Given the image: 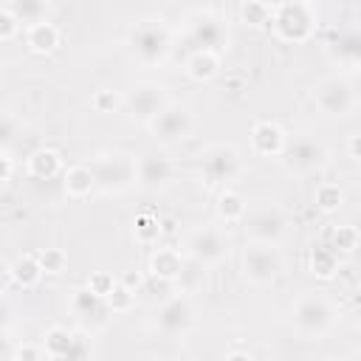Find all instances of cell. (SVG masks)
<instances>
[{"instance_id":"1","label":"cell","mask_w":361,"mask_h":361,"mask_svg":"<svg viewBox=\"0 0 361 361\" xmlns=\"http://www.w3.org/2000/svg\"><path fill=\"white\" fill-rule=\"evenodd\" d=\"M127 51L135 62L152 68L166 62L169 51H172V31L161 17H147L138 20L130 31H127Z\"/></svg>"},{"instance_id":"2","label":"cell","mask_w":361,"mask_h":361,"mask_svg":"<svg viewBox=\"0 0 361 361\" xmlns=\"http://www.w3.org/2000/svg\"><path fill=\"white\" fill-rule=\"evenodd\" d=\"M96 192L102 195H121L138 186V158L124 149H104L90 161Z\"/></svg>"},{"instance_id":"3","label":"cell","mask_w":361,"mask_h":361,"mask_svg":"<svg viewBox=\"0 0 361 361\" xmlns=\"http://www.w3.org/2000/svg\"><path fill=\"white\" fill-rule=\"evenodd\" d=\"M290 322H293V330L302 338L322 341L338 324V310H336V305L324 293H305V296H299L293 302Z\"/></svg>"},{"instance_id":"4","label":"cell","mask_w":361,"mask_h":361,"mask_svg":"<svg viewBox=\"0 0 361 361\" xmlns=\"http://www.w3.org/2000/svg\"><path fill=\"white\" fill-rule=\"evenodd\" d=\"M316 23L319 17L310 0H276L274 3L271 28L282 42H290V45L307 42L316 31Z\"/></svg>"},{"instance_id":"5","label":"cell","mask_w":361,"mask_h":361,"mask_svg":"<svg viewBox=\"0 0 361 361\" xmlns=\"http://www.w3.org/2000/svg\"><path fill=\"white\" fill-rule=\"evenodd\" d=\"M285 172L296 175V178H305V175H316L327 166L330 161V149L327 144L313 135V133H299V135H288V144H285V152L279 155Z\"/></svg>"},{"instance_id":"6","label":"cell","mask_w":361,"mask_h":361,"mask_svg":"<svg viewBox=\"0 0 361 361\" xmlns=\"http://www.w3.org/2000/svg\"><path fill=\"white\" fill-rule=\"evenodd\" d=\"M240 265H243V276H245L254 288H268V285H274V282L279 279V274H282V268H285V259H282L279 245L248 240L245 248H243Z\"/></svg>"},{"instance_id":"7","label":"cell","mask_w":361,"mask_h":361,"mask_svg":"<svg viewBox=\"0 0 361 361\" xmlns=\"http://www.w3.org/2000/svg\"><path fill=\"white\" fill-rule=\"evenodd\" d=\"M313 104L327 118H347L355 110L358 96H355V87H353V82L347 76L330 73V76H324V79L316 82V87H313Z\"/></svg>"},{"instance_id":"8","label":"cell","mask_w":361,"mask_h":361,"mask_svg":"<svg viewBox=\"0 0 361 361\" xmlns=\"http://www.w3.org/2000/svg\"><path fill=\"white\" fill-rule=\"evenodd\" d=\"M186 37L189 42L197 48H206V51H228V25H226V17L214 8H197L186 17Z\"/></svg>"},{"instance_id":"9","label":"cell","mask_w":361,"mask_h":361,"mask_svg":"<svg viewBox=\"0 0 361 361\" xmlns=\"http://www.w3.org/2000/svg\"><path fill=\"white\" fill-rule=\"evenodd\" d=\"M228 248H231L228 234L220 226H197L189 231V237L183 243V251L203 268H214V265L226 262Z\"/></svg>"},{"instance_id":"10","label":"cell","mask_w":361,"mask_h":361,"mask_svg":"<svg viewBox=\"0 0 361 361\" xmlns=\"http://www.w3.org/2000/svg\"><path fill=\"white\" fill-rule=\"evenodd\" d=\"M200 166H203V178H206L209 186H228L245 169L243 155H240V149L234 144H212L203 152Z\"/></svg>"},{"instance_id":"11","label":"cell","mask_w":361,"mask_h":361,"mask_svg":"<svg viewBox=\"0 0 361 361\" xmlns=\"http://www.w3.org/2000/svg\"><path fill=\"white\" fill-rule=\"evenodd\" d=\"M195 319H197V307L186 293H172L169 299L158 302L155 327H158V333H164L169 338L186 336L195 327Z\"/></svg>"},{"instance_id":"12","label":"cell","mask_w":361,"mask_h":361,"mask_svg":"<svg viewBox=\"0 0 361 361\" xmlns=\"http://www.w3.org/2000/svg\"><path fill=\"white\" fill-rule=\"evenodd\" d=\"M147 127L155 135V141H161V144H180V141H186L195 133V113L186 104L169 102Z\"/></svg>"},{"instance_id":"13","label":"cell","mask_w":361,"mask_h":361,"mask_svg":"<svg viewBox=\"0 0 361 361\" xmlns=\"http://www.w3.org/2000/svg\"><path fill=\"white\" fill-rule=\"evenodd\" d=\"M169 104L166 87L158 82H135L127 93H124V110L133 121L149 124L164 107Z\"/></svg>"},{"instance_id":"14","label":"cell","mask_w":361,"mask_h":361,"mask_svg":"<svg viewBox=\"0 0 361 361\" xmlns=\"http://www.w3.org/2000/svg\"><path fill=\"white\" fill-rule=\"evenodd\" d=\"M243 226H245L248 240H257V243H274V245H279V243H282V237H285L288 220H285L282 209H276V206H265V209H257V212L245 214Z\"/></svg>"},{"instance_id":"15","label":"cell","mask_w":361,"mask_h":361,"mask_svg":"<svg viewBox=\"0 0 361 361\" xmlns=\"http://www.w3.org/2000/svg\"><path fill=\"white\" fill-rule=\"evenodd\" d=\"M175 166L164 152H144L138 158V186L144 192H161L172 183Z\"/></svg>"},{"instance_id":"16","label":"cell","mask_w":361,"mask_h":361,"mask_svg":"<svg viewBox=\"0 0 361 361\" xmlns=\"http://www.w3.org/2000/svg\"><path fill=\"white\" fill-rule=\"evenodd\" d=\"M285 144H288V133L279 121H271V118H262L251 127V149L254 155L259 158H279L285 152Z\"/></svg>"},{"instance_id":"17","label":"cell","mask_w":361,"mask_h":361,"mask_svg":"<svg viewBox=\"0 0 361 361\" xmlns=\"http://www.w3.org/2000/svg\"><path fill=\"white\" fill-rule=\"evenodd\" d=\"M42 276H45V268H42L37 254H20L17 259H11L6 265V288L17 285L23 290H31V288L39 285Z\"/></svg>"},{"instance_id":"18","label":"cell","mask_w":361,"mask_h":361,"mask_svg":"<svg viewBox=\"0 0 361 361\" xmlns=\"http://www.w3.org/2000/svg\"><path fill=\"white\" fill-rule=\"evenodd\" d=\"M71 313L79 316L82 322H96V324H102L107 316H113L107 307V299L93 293L87 285L71 290Z\"/></svg>"},{"instance_id":"19","label":"cell","mask_w":361,"mask_h":361,"mask_svg":"<svg viewBox=\"0 0 361 361\" xmlns=\"http://www.w3.org/2000/svg\"><path fill=\"white\" fill-rule=\"evenodd\" d=\"M59 42H62V34H59V28H56L48 17L31 23V25H25V48H28L31 54L48 56V54H54V51L59 48Z\"/></svg>"},{"instance_id":"20","label":"cell","mask_w":361,"mask_h":361,"mask_svg":"<svg viewBox=\"0 0 361 361\" xmlns=\"http://www.w3.org/2000/svg\"><path fill=\"white\" fill-rule=\"evenodd\" d=\"M25 172H28L34 180H51V178L62 175V172H65L62 152L54 149V147H39V149H34V152L25 158Z\"/></svg>"},{"instance_id":"21","label":"cell","mask_w":361,"mask_h":361,"mask_svg":"<svg viewBox=\"0 0 361 361\" xmlns=\"http://www.w3.org/2000/svg\"><path fill=\"white\" fill-rule=\"evenodd\" d=\"M147 271H149L152 276L178 282V279L183 276V271H186V265H183V254H180L178 248H155V251L149 254Z\"/></svg>"},{"instance_id":"22","label":"cell","mask_w":361,"mask_h":361,"mask_svg":"<svg viewBox=\"0 0 361 361\" xmlns=\"http://www.w3.org/2000/svg\"><path fill=\"white\" fill-rule=\"evenodd\" d=\"M62 186H65V195L73 197V200H85L90 192H96V178H93V169L90 164H73L62 172Z\"/></svg>"},{"instance_id":"23","label":"cell","mask_w":361,"mask_h":361,"mask_svg":"<svg viewBox=\"0 0 361 361\" xmlns=\"http://www.w3.org/2000/svg\"><path fill=\"white\" fill-rule=\"evenodd\" d=\"M183 71H186V76H189L192 82H212V79L220 73V54H217V51L197 48V51L189 54Z\"/></svg>"},{"instance_id":"24","label":"cell","mask_w":361,"mask_h":361,"mask_svg":"<svg viewBox=\"0 0 361 361\" xmlns=\"http://www.w3.org/2000/svg\"><path fill=\"white\" fill-rule=\"evenodd\" d=\"M214 209H217V217H220L223 223H243L245 214H248L245 197H243L237 189H231V186H223V189L217 192Z\"/></svg>"},{"instance_id":"25","label":"cell","mask_w":361,"mask_h":361,"mask_svg":"<svg viewBox=\"0 0 361 361\" xmlns=\"http://www.w3.org/2000/svg\"><path fill=\"white\" fill-rule=\"evenodd\" d=\"M307 271L316 279H333L338 274V251L333 245H313L307 254Z\"/></svg>"},{"instance_id":"26","label":"cell","mask_w":361,"mask_h":361,"mask_svg":"<svg viewBox=\"0 0 361 361\" xmlns=\"http://www.w3.org/2000/svg\"><path fill=\"white\" fill-rule=\"evenodd\" d=\"M73 336H76V330H68V327H62V324H51V327L42 333L45 355H48L51 361H65V358L71 355Z\"/></svg>"},{"instance_id":"27","label":"cell","mask_w":361,"mask_h":361,"mask_svg":"<svg viewBox=\"0 0 361 361\" xmlns=\"http://www.w3.org/2000/svg\"><path fill=\"white\" fill-rule=\"evenodd\" d=\"M133 237L138 245H158V240L164 237V226H161V217L152 214V212H138L135 220H133Z\"/></svg>"},{"instance_id":"28","label":"cell","mask_w":361,"mask_h":361,"mask_svg":"<svg viewBox=\"0 0 361 361\" xmlns=\"http://www.w3.org/2000/svg\"><path fill=\"white\" fill-rule=\"evenodd\" d=\"M271 17H274V6L265 3V0H245L240 6V20L248 28H268Z\"/></svg>"},{"instance_id":"29","label":"cell","mask_w":361,"mask_h":361,"mask_svg":"<svg viewBox=\"0 0 361 361\" xmlns=\"http://www.w3.org/2000/svg\"><path fill=\"white\" fill-rule=\"evenodd\" d=\"M313 203H316V209H319V212H324V214H336V212L344 206V189H341L338 183L324 180V183H319V186H316Z\"/></svg>"},{"instance_id":"30","label":"cell","mask_w":361,"mask_h":361,"mask_svg":"<svg viewBox=\"0 0 361 361\" xmlns=\"http://www.w3.org/2000/svg\"><path fill=\"white\" fill-rule=\"evenodd\" d=\"M330 245L338 251V257H350L361 245V231L355 226H336L330 231Z\"/></svg>"},{"instance_id":"31","label":"cell","mask_w":361,"mask_h":361,"mask_svg":"<svg viewBox=\"0 0 361 361\" xmlns=\"http://www.w3.org/2000/svg\"><path fill=\"white\" fill-rule=\"evenodd\" d=\"M6 6L23 20V25H31V23H37V20H45L51 0H8Z\"/></svg>"},{"instance_id":"32","label":"cell","mask_w":361,"mask_h":361,"mask_svg":"<svg viewBox=\"0 0 361 361\" xmlns=\"http://www.w3.org/2000/svg\"><path fill=\"white\" fill-rule=\"evenodd\" d=\"M90 107H93V113L107 116V113H116L118 107H124V96L113 87H99L90 93Z\"/></svg>"},{"instance_id":"33","label":"cell","mask_w":361,"mask_h":361,"mask_svg":"<svg viewBox=\"0 0 361 361\" xmlns=\"http://www.w3.org/2000/svg\"><path fill=\"white\" fill-rule=\"evenodd\" d=\"M39 262H42V268H45V274L48 276H59V274H65V268H68V254L62 251V248H39Z\"/></svg>"},{"instance_id":"34","label":"cell","mask_w":361,"mask_h":361,"mask_svg":"<svg viewBox=\"0 0 361 361\" xmlns=\"http://www.w3.org/2000/svg\"><path fill=\"white\" fill-rule=\"evenodd\" d=\"M135 290H130V288H124L121 282L116 285V290L107 296V307H110V313L116 316V313H130L133 307H135Z\"/></svg>"},{"instance_id":"35","label":"cell","mask_w":361,"mask_h":361,"mask_svg":"<svg viewBox=\"0 0 361 361\" xmlns=\"http://www.w3.org/2000/svg\"><path fill=\"white\" fill-rule=\"evenodd\" d=\"M93 293H99V296H110L113 290H116V285H118V279H113V274L110 271H93L90 276H87V282H85Z\"/></svg>"},{"instance_id":"36","label":"cell","mask_w":361,"mask_h":361,"mask_svg":"<svg viewBox=\"0 0 361 361\" xmlns=\"http://www.w3.org/2000/svg\"><path fill=\"white\" fill-rule=\"evenodd\" d=\"M175 282L172 279H161V276H147V282H144V288H141V293H149L152 299H158V302H164V299H169L172 293H175V288H172Z\"/></svg>"},{"instance_id":"37","label":"cell","mask_w":361,"mask_h":361,"mask_svg":"<svg viewBox=\"0 0 361 361\" xmlns=\"http://www.w3.org/2000/svg\"><path fill=\"white\" fill-rule=\"evenodd\" d=\"M20 31H23V20L6 6V8L0 11V39H3V42H11Z\"/></svg>"},{"instance_id":"38","label":"cell","mask_w":361,"mask_h":361,"mask_svg":"<svg viewBox=\"0 0 361 361\" xmlns=\"http://www.w3.org/2000/svg\"><path fill=\"white\" fill-rule=\"evenodd\" d=\"M39 358H48L42 344L39 347L37 344H17L14 355H11V361H39Z\"/></svg>"},{"instance_id":"39","label":"cell","mask_w":361,"mask_h":361,"mask_svg":"<svg viewBox=\"0 0 361 361\" xmlns=\"http://www.w3.org/2000/svg\"><path fill=\"white\" fill-rule=\"evenodd\" d=\"M147 276H149V274H144V271H138V268H127V271H124V274L118 276V282H121L124 288H130V290L141 293V288H144Z\"/></svg>"},{"instance_id":"40","label":"cell","mask_w":361,"mask_h":361,"mask_svg":"<svg viewBox=\"0 0 361 361\" xmlns=\"http://www.w3.org/2000/svg\"><path fill=\"white\" fill-rule=\"evenodd\" d=\"M68 358H71V361H73V358H90V338H87L85 330H76L73 344H71V355H68Z\"/></svg>"},{"instance_id":"41","label":"cell","mask_w":361,"mask_h":361,"mask_svg":"<svg viewBox=\"0 0 361 361\" xmlns=\"http://www.w3.org/2000/svg\"><path fill=\"white\" fill-rule=\"evenodd\" d=\"M11 178H14V155H11L8 147H3V152H0V183L8 186Z\"/></svg>"},{"instance_id":"42","label":"cell","mask_w":361,"mask_h":361,"mask_svg":"<svg viewBox=\"0 0 361 361\" xmlns=\"http://www.w3.org/2000/svg\"><path fill=\"white\" fill-rule=\"evenodd\" d=\"M347 155H350L353 161H361V133H353V135L347 138Z\"/></svg>"},{"instance_id":"43","label":"cell","mask_w":361,"mask_h":361,"mask_svg":"<svg viewBox=\"0 0 361 361\" xmlns=\"http://www.w3.org/2000/svg\"><path fill=\"white\" fill-rule=\"evenodd\" d=\"M0 135H3V147H8V141H11V135H14V116H11V113L3 116V130H0Z\"/></svg>"},{"instance_id":"44","label":"cell","mask_w":361,"mask_h":361,"mask_svg":"<svg viewBox=\"0 0 361 361\" xmlns=\"http://www.w3.org/2000/svg\"><path fill=\"white\" fill-rule=\"evenodd\" d=\"M161 226H164V234H172L178 223H175V217H161Z\"/></svg>"},{"instance_id":"45","label":"cell","mask_w":361,"mask_h":361,"mask_svg":"<svg viewBox=\"0 0 361 361\" xmlns=\"http://www.w3.org/2000/svg\"><path fill=\"white\" fill-rule=\"evenodd\" d=\"M358 330H361V319H358Z\"/></svg>"}]
</instances>
